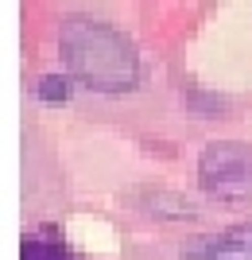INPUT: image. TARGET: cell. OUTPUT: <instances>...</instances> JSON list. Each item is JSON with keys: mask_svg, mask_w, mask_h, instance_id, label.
Here are the masks:
<instances>
[{"mask_svg": "<svg viewBox=\"0 0 252 260\" xmlns=\"http://www.w3.org/2000/svg\"><path fill=\"white\" fill-rule=\"evenodd\" d=\"M35 93H39L43 101H66L70 98V82H66L62 74H43L39 86H35Z\"/></svg>", "mask_w": 252, "mask_h": 260, "instance_id": "5b68a950", "label": "cell"}, {"mask_svg": "<svg viewBox=\"0 0 252 260\" xmlns=\"http://www.w3.org/2000/svg\"><path fill=\"white\" fill-rule=\"evenodd\" d=\"M198 186L202 194L221 202L252 198V148L241 140H213L198 155Z\"/></svg>", "mask_w": 252, "mask_h": 260, "instance_id": "7a4b0ae2", "label": "cell"}, {"mask_svg": "<svg viewBox=\"0 0 252 260\" xmlns=\"http://www.w3.org/2000/svg\"><path fill=\"white\" fill-rule=\"evenodd\" d=\"M20 260H78V252H70L62 241L51 237V233H39V237H23Z\"/></svg>", "mask_w": 252, "mask_h": 260, "instance_id": "277c9868", "label": "cell"}, {"mask_svg": "<svg viewBox=\"0 0 252 260\" xmlns=\"http://www.w3.org/2000/svg\"><path fill=\"white\" fill-rule=\"evenodd\" d=\"M58 51H62L66 70L86 89H97V93H128L140 78L136 47L113 23L70 16L58 27Z\"/></svg>", "mask_w": 252, "mask_h": 260, "instance_id": "6da1fadb", "label": "cell"}, {"mask_svg": "<svg viewBox=\"0 0 252 260\" xmlns=\"http://www.w3.org/2000/svg\"><path fill=\"white\" fill-rule=\"evenodd\" d=\"M183 260H252V221L221 233H194L178 249Z\"/></svg>", "mask_w": 252, "mask_h": 260, "instance_id": "3957f363", "label": "cell"}]
</instances>
